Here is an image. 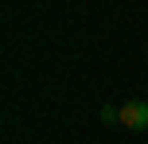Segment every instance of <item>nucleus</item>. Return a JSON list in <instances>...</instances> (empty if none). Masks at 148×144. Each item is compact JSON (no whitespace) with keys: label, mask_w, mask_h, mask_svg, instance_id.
Listing matches in <instances>:
<instances>
[{"label":"nucleus","mask_w":148,"mask_h":144,"mask_svg":"<svg viewBox=\"0 0 148 144\" xmlns=\"http://www.w3.org/2000/svg\"><path fill=\"white\" fill-rule=\"evenodd\" d=\"M117 121L125 125V129H133V132H144L148 129V101H140V98L125 101V105L117 109Z\"/></svg>","instance_id":"nucleus-1"}]
</instances>
